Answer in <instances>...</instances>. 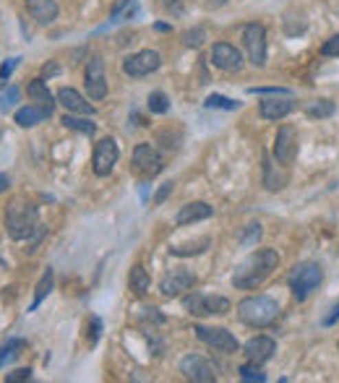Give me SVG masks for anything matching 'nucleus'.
Masks as SVG:
<instances>
[{
    "instance_id": "24",
    "label": "nucleus",
    "mask_w": 339,
    "mask_h": 383,
    "mask_svg": "<svg viewBox=\"0 0 339 383\" xmlns=\"http://www.w3.org/2000/svg\"><path fill=\"white\" fill-rule=\"evenodd\" d=\"M52 285H55V274H52V269H47V272L42 274V279H39L37 292H34V300H32V305H29V313H34V310L39 308V303H42V300H45L47 295H50Z\"/></svg>"
},
{
    "instance_id": "42",
    "label": "nucleus",
    "mask_w": 339,
    "mask_h": 383,
    "mask_svg": "<svg viewBox=\"0 0 339 383\" xmlns=\"http://www.w3.org/2000/svg\"><path fill=\"white\" fill-rule=\"evenodd\" d=\"M32 378V371L29 368H19V371H13L6 375V383H19V381H29Z\"/></svg>"
},
{
    "instance_id": "3",
    "label": "nucleus",
    "mask_w": 339,
    "mask_h": 383,
    "mask_svg": "<svg viewBox=\"0 0 339 383\" xmlns=\"http://www.w3.org/2000/svg\"><path fill=\"white\" fill-rule=\"evenodd\" d=\"M279 316V303L272 300L269 295H248L245 300H240L238 305V318L245 326H253V329H264V326H272Z\"/></svg>"
},
{
    "instance_id": "12",
    "label": "nucleus",
    "mask_w": 339,
    "mask_h": 383,
    "mask_svg": "<svg viewBox=\"0 0 339 383\" xmlns=\"http://www.w3.org/2000/svg\"><path fill=\"white\" fill-rule=\"evenodd\" d=\"M180 373L188 378V381L196 383H212L217 381V373H214V365L201 355H186L180 360Z\"/></svg>"
},
{
    "instance_id": "31",
    "label": "nucleus",
    "mask_w": 339,
    "mask_h": 383,
    "mask_svg": "<svg viewBox=\"0 0 339 383\" xmlns=\"http://www.w3.org/2000/svg\"><path fill=\"white\" fill-rule=\"evenodd\" d=\"M133 13H136V0H118L110 16H113V21H126Z\"/></svg>"
},
{
    "instance_id": "7",
    "label": "nucleus",
    "mask_w": 339,
    "mask_h": 383,
    "mask_svg": "<svg viewBox=\"0 0 339 383\" xmlns=\"http://www.w3.org/2000/svg\"><path fill=\"white\" fill-rule=\"evenodd\" d=\"M196 331V336L201 339L206 347H212V349H217V352H225V355H235L240 349L238 339L230 334L227 329H222V326H196L193 329Z\"/></svg>"
},
{
    "instance_id": "32",
    "label": "nucleus",
    "mask_w": 339,
    "mask_h": 383,
    "mask_svg": "<svg viewBox=\"0 0 339 383\" xmlns=\"http://www.w3.org/2000/svg\"><path fill=\"white\" fill-rule=\"evenodd\" d=\"M19 349H24V339H8L6 344L0 347V368H3L6 362H11V360L19 355Z\"/></svg>"
},
{
    "instance_id": "6",
    "label": "nucleus",
    "mask_w": 339,
    "mask_h": 383,
    "mask_svg": "<svg viewBox=\"0 0 339 383\" xmlns=\"http://www.w3.org/2000/svg\"><path fill=\"white\" fill-rule=\"evenodd\" d=\"M118 157H120V149H118L115 138H102V141H97L94 144V154H91V170H94V175L107 177L115 170Z\"/></svg>"
},
{
    "instance_id": "4",
    "label": "nucleus",
    "mask_w": 339,
    "mask_h": 383,
    "mask_svg": "<svg viewBox=\"0 0 339 383\" xmlns=\"http://www.w3.org/2000/svg\"><path fill=\"white\" fill-rule=\"evenodd\" d=\"M324 282V269L314 263V261H305V263H298L287 276V285L292 289V297L295 300H305L314 289H318V285Z\"/></svg>"
},
{
    "instance_id": "9",
    "label": "nucleus",
    "mask_w": 339,
    "mask_h": 383,
    "mask_svg": "<svg viewBox=\"0 0 339 383\" xmlns=\"http://www.w3.org/2000/svg\"><path fill=\"white\" fill-rule=\"evenodd\" d=\"M160 65H162L160 52L141 50V52H133V55H128L126 61H123V74L131 76V78H144V76L154 74Z\"/></svg>"
},
{
    "instance_id": "13",
    "label": "nucleus",
    "mask_w": 339,
    "mask_h": 383,
    "mask_svg": "<svg viewBox=\"0 0 339 383\" xmlns=\"http://www.w3.org/2000/svg\"><path fill=\"white\" fill-rule=\"evenodd\" d=\"M84 84L91 99H105L107 97V76H105V61L100 55H94L87 65V74H84Z\"/></svg>"
},
{
    "instance_id": "5",
    "label": "nucleus",
    "mask_w": 339,
    "mask_h": 383,
    "mask_svg": "<svg viewBox=\"0 0 339 383\" xmlns=\"http://www.w3.org/2000/svg\"><path fill=\"white\" fill-rule=\"evenodd\" d=\"M183 305L190 316H225L232 310L230 300L222 295H201V292H193V295L183 297Z\"/></svg>"
},
{
    "instance_id": "23",
    "label": "nucleus",
    "mask_w": 339,
    "mask_h": 383,
    "mask_svg": "<svg viewBox=\"0 0 339 383\" xmlns=\"http://www.w3.org/2000/svg\"><path fill=\"white\" fill-rule=\"evenodd\" d=\"M128 287H131V292L133 295H146V289H149V274L144 266H133L131 274H128Z\"/></svg>"
},
{
    "instance_id": "34",
    "label": "nucleus",
    "mask_w": 339,
    "mask_h": 383,
    "mask_svg": "<svg viewBox=\"0 0 339 383\" xmlns=\"http://www.w3.org/2000/svg\"><path fill=\"white\" fill-rule=\"evenodd\" d=\"M238 373H240V378H243V381H259V383L266 381V375H264V371H261V365H256V362L243 365Z\"/></svg>"
},
{
    "instance_id": "33",
    "label": "nucleus",
    "mask_w": 339,
    "mask_h": 383,
    "mask_svg": "<svg viewBox=\"0 0 339 383\" xmlns=\"http://www.w3.org/2000/svg\"><path fill=\"white\" fill-rule=\"evenodd\" d=\"M206 107L209 110H238L240 102L230 97H222V94H212V97H206Z\"/></svg>"
},
{
    "instance_id": "46",
    "label": "nucleus",
    "mask_w": 339,
    "mask_h": 383,
    "mask_svg": "<svg viewBox=\"0 0 339 383\" xmlns=\"http://www.w3.org/2000/svg\"><path fill=\"white\" fill-rule=\"evenodd\" d=\"M337 318H339V305H337L334 310H331V313H329L327 318H324V326H331V323L337 321Z\"/></svg>"
},
{
    "instance_id": "44",
    "label": "nucleus",
    "mask_w": 339,
    "mask_h": 383,
    "mask_svg": "<svg viewBox=\"0 0 339 383\" xmlns=\"http://www.w3.org/2000/svg\"><path fill=\"white\" fill-rule=\"evenodd\" d=\"M100 331H102L100 318H91V336H89V342H91V344H94V342L100 339Z\"/></svg>"
},
{
    "instance_id": "30",
    "label": "nucleus",
    "mask_w": 339,
    "mask_h": 383,
    "mask_svg": "<svg viewBox=\"0 0 339 383\" xmlns=\"http://www.w3.org/2000/svg\"><path fill=\"white\" fill-rule=\"evenodd\" d=\"M146 107H149L151 115H164V112L170 110V99H167V94H162V91H151Z\"/></svg>"
},
{
    "instance_id": "37",
    "label": "nucleus",
    "mask_w": 339,
    "mask_h": 383,
    "mask_svg": "<svg viewBox=\"0 0 339 383\" xmlns=\"http://www.w3.org/2000/svg\"><path fill=\"white\" fill-rule=\"evenodd\" d=\"M141 321L151 323V326H160V323H164V316L157 308H141Z\"/></svg>"
},
{
    "instance_id": "15",
    "label": "nucleus",
    "mask_w": 339,
    "mask_h": 383,
    "mask_svg": "<svg viewBox=\"0 0 339 383\" xmlns=\"http://www.w3.org/2000/svg\"><path fill=\"white\" fill-rule=\"evenodd\" d=\"M196 285V274L188 272V269H173V272H167L162 276V282H160V292L164 297H177L183 295L186 289Z\"/></svg>"
},
{
    "instance_id": "35",
    "label": "nucleus",
    "mask_w": 339,
    "mask_h": 383,
    "mask_svg": "<svg viewBox=\"0 0 339 383\" xmlns=\"http://www.w3.org/2000/svg\"><path fill=\"white\" fill-rule=\"evenodd\" d=\"M259 237H261V224L253 222V224H248V227H245V232L240 235V243H243V245H253Z\"/></svg>"
},
{
    "instance_id": "10",
    "label": "nucleus",
    "mask_w": 339,
    "mask_h": 383,
    "mask_svg": "<svg viewBox=\"0 0 339 383\" xmlns=\"http://www.w3.org/2000/svg\"><path fill=\"white\" fill-rule=\"evenodd\" d=\"M298 157V131L295 125L285 123L279 131H276L274 138V160L282 164V167H289Z\"/></svg>"
},
{
    "instance_id": "41",
    "label": "nucleus",
    "mask_w": 339,
    "mask_h": 383,
    "mask_svg": "<svg viewBox=\"0 0 339 383\" xmlns=\"http://www.w3.org/2000/svg\"><path fill=\"white\" fill-rule=\"evenodd\" d=\"M173 190H175V183H164V186L160 188L157 193H154V198H151V204H154V206H160V204H164V201H167V196H170Z\"/></svg>"
},
{
    "instance_id": "48",
    "label": "nucleus",
    "mask_w": 339,
    "mask_h": 383,
    "mask_svg": "<svg viewBox=\"0 0 339 383\" xmlns=\"http://www.w3.org/2000/svg\"><path fill=\"white\" fill-rule=\"evenodd\" d=\"M0 269H3V261H0Z\"/></svg>"
},
{
    "instance_id": "40",
    "label": "nucleus",
    "mask_w": 339,
    "mask_h": 383,
    "mask_svg": "<svg viewBox=\"0 0 339 383\" xmlns=\"http://www.w3.org/2000/svg\"><path fill=\"white\" fill-rule=\"evenodd\" d=\"M248 94H266V97H274V94H289V89L282 87H251Z\"/></svg>"
},
{
    "instance_id": "20",
    "label": "nucleus",
    "mask_w": 339,
    "mask_h": 383,
    "mask_svg": "<svg viewBox=\"0 0 339 383\" xmlns=\"http://www.w3.org/2000/svg\"><path fill=\"white\" fill-rule=\"evenodd\" d=\"M55 99H58V105H63L65 112H78V115H94V107H91L87 99L81 97V94H78L76 89H71V87L58 89Z\"/></svg>"
},
{
    "instance_id": "27",
    "label": "nucleus",
    "mask_w": 339,
    "mask_h": 383,
    "mask_svg": "<svg viewBox=\"0 0 339 383\" xmlns=\"http://www.w3.org/2000/svg\"><path fill=\"white\" fill-rule=\"evenodd\" d=\"M63 125L65 128H74V131L84 133V136H94V133H97V125L91 123L89 118H74L71 112H65L63 115Z\"/></svg>"
},
{
    "instance_id": "39",
    "label": "nucleus",
    "mask_w": 339,
    "mask_h": 383,
    "mask_svg": "<svg viewBox=\"0 0 339 383\" xmlns=\"http://www.w3.org/2000/svg\"><path fill=\"white\" fill-rule=\"evenodd\" d=\"M183 37H186V45H188V47H201L206 34H204V29H190V32H186Z\"/></svg>"
},
{
    "instance_id": "28",
    "label": "nucleus",
    "mask_w": 339,
    "mask_h": 383,
    "mask_svg": "<svg viewBox=\"0 0 339 383\" xmlns=\"http://www.w3.org/2000/svg\"><path fill=\"white\" fill-rule=\"evenodd\" d=\"M209 237H201V240H196V243H186V245H173L170 248V256H180V259H186V256H196V253H204L206 248H209Z\"/></svg>"
},
{
    "instance_id": "1",
    "label": "nucleus",
    "mask_w": 339,
    "mask_h": 383,
    "mask_svg": "<svg viewBox=\"0 0 339 383\" xmlns=\"http://www.w3.org/2000/svg\"><path fill=\"white\" fill-rule=\"evenodd\" d=\"M276 266H279L276 250L261 248V250L251 253V256L235 269V274H232V285L238 287V289H256L266 276H272V272H274Z\"/></svg>"
},
{
    "instance_id": "36",
    "label": "nucleus",
    "mask_w": 339,
    "mask_h": 383,
    "mask_svg": "<svg viewBox=\"0 0 339 383\" xmlns=\"http://www.w3.org/2000/svg\"><path fill=\"white\" fill-rule=\"evenodd\" d=\"M16 99H19V89L16 87L3 89V91H0V110H8Z\"/></svg>"
},
{
    "instance_id": "29",
    "label": "nucleus",
    "mask_w": 339,
    "mask_h": 383,
    "mask_svg": "<svg viewBox=\"0 0 339 383\" xmlns=\"http://www.w3.org/2000/svg\"><path fill=\"white\" fill-rule=\"evenodd\" d=\"M305 112L311 118H331L334 115V105L329 99H316V102H308L305 105Z\"/></svg>"
},
{
    "instance_id": "25",
    "label": "nucleus",
    "mask_w": 339,
    "mask_h": 383,
    "mask_svg": "<svg viewBox=\"0 0 339 383\" xmlns=\"http://www.w3.org/2000/svg\"><path fill=\"white\" fill-rule=\"evenodd\" d=\"M282 26H285V34H289V37H298V34H303V32L308 29V21H305V16H303V13L287 11L285 13V19H282Z\"/></svg>"
},
{
    "instance_id": "19",
    "label": "nucleus",
    "mask_w": 339,
    "mask_h": 383,
    "mask_svg": "<svg viewBox=\"0 0 339 383\" xmlns=\"http://www.w3.org/2000/svg\"><path fill=\"white\" fill-rule=\"evenodd\" d=\"M214 214V209L206 204V201H190L186 206H180L175 217V224L177 227H186V224H193V222H201V219H209Z\"/></svg>"
},
{
    "instance_id": "14",
    "label": "nucleus",
    "mask_w": 339,
    "mask_h": 383,
    "mask_svg": "<svg viewBox=\"0 0 339 383\" xmlns=\"http://www.w3.org/2000/svg\"><path fill=\"white\" fill-rule=\"evenodd\" d=\"M212 63L214 68H219V71H225V74H238L240 68H243V55H240V50L235 45H230V42H217L212 47Z\"/></svg>"
},
{
    "instance_id": "47",
    "label": "nucleus",
    "mask_w": 339,
    "mask_h": 383,
    "mask_svg": "<svg viewBox=\"0 0 339 383\" xmlns=\"http://www.w3.org/2000/svg\"><path fill=\"white\" fill-rule=\"evenodd\" d=\"M8 188V177L6 175H0V190H6Z\"/></svg>"
},
{
    "instance_id": "2",
    "label": "nucleus",
    "mask_w": 339,
    "mask_h": 383,
    "mask_svg": "<svg viewBox=\"0 0 339 383\" xmlns=\"http://www.w3.org/2000/svg\"><path fill=\"white\" fill-rule=\"evenodd\" d=\"M39 227V211L24 198H13L6 209V230L13 240H29Z\"/></svg>"
},
{
    "instance_id": "38",
    "label": "nucleus",
    "mask_w": 339,
    "mask_h": 383,
    "mask_svg": "<svg viewBox=\"0 0 339 383\" xmlns=\"http://www.w3.org/2000/svg\"><path fill=\"white\" fill-rule=\"evenodd\" d=\"M321 55H324V58H337L339 55V34L329 37L327 42L321 45Z\"/></svg>"
},
{
    "instance_id": "21",
    "label": "nucleus",
    "mask_w": 339,
    "mask_h": 383,
    "mask_svg": "<svg viewBox=\"0 0 339 383\" xmlns=\"http://www.w3.org/2000/svg\"><path fill=\"white\" fill-rule=\"evenodd\" d=\"M26 8L37 24H52L58 19V3L55 0H26Z\"/></svg>"
},
{
    "instance_id": "16",
    "label": "nucleus",
    "mask_w": 339,
    "mask_h": 383,
    "mask_svg": "<svg viewBox=\"0 0 339 383\" xmlns=\"http://www.w3.org/2000/svg\"><path fill=\"white\" fill-rule=\"evenodd\" d=\"M295 105L298 102L289 97V94H274V97L264 99L259 105V112H261L264 120H282V118H287L289 112L295 110Z\"/></svg>"
},
{
    "instance_id": "45",
    "label": "nucleus",
    "mask_w": 339,
    "mask_h": 383,
    "mask_svg": "<svg viewBox=\"0 0 339 383\" xmlns=\"http://www.w3.org/2000/svg\"><path fill=\"white\" fill-rule=\"evenodd\" d=\"M162 6H164V8H167V11L180 13V0H162Z\"/></svg>"
},
{
    "instance_id": "22",
    "label": "nucleus",
    "mask_w": 339,
    "mask_h": 383,
    "mask_svg": "<svg viewBox=\"0 0 339 383\" xmlns=\"http://www.w3.org/2000/svg\"><path fill=\"white\" fill-rule=\"evenodd\" d=\"M264 186L269 188L272 193H274V190H282V188L287 186V175L276 167L272 157H264Z\"/></svg>"
},
{
    "instance_id": "18",
    "label": "nucleus",
    "mask_w": 339,
    "mask_h": 383,
    "mask_svg": "<svg viewBox=\"0 0 339 383\" xmlns=\"http://www.w3.org/2000/svg\"><path fill=\"white\" fill-rule=\"evenodd\" d=\"M52 112H55V105H39V102H32V105H26L21 110H16V123L21 125V128H34V125L45 123L47 118H50Z\"/></svg>"
},
{
    "instance_id": "43",
    "label": "nucleus",
    "mask_w": 339,
    "mask_h": 383,
    "mask_svg": "<svg viewBox=\"0 0 339 383\" xmlns=\"http://www.w3.org/2000/svg\"><path fill=\"white\" fill-rule=\"evenodd\" d=\"M16 65H19V58H11V61H6V63H3V65H0V78H3V81H8Z\"/></svg>"
},
{
    "instance_id": "26",
    "label": "nucleus",
    "mask_w": 339,
    "mask_h": 383,
    "mask_svg": "<svg viewBox=\"0 0 339 383\" xmlns=\"http://www.w3.org/2000/svg\"><path fill=\"white\" fill-rule=\"evenodd\" d=\"M26 94L32 97V102H39V105H55L52 94L47 91V84L42 78H34L29 87H26Z\"/></svg>"
},
{
    "instance_id": "17",
    "label": "nucleus",
    "mask_w": 339,
    "mask_h": 383,
    "mask_svg": "<svg viewBox=\"0 0 339 383\" xmlns=\"http://www.w3.org/2000/svg\"><path fill=\"white\" fill-rule=\"evenodd\" d=\"M243 352H245L248 362L264 365V362H269V360H272V355L276 352V342L272 339V336H253V339H248V342H245Z\"/></svg>"
},
{
    "instance_id": "49",
    "label": "nucleus",
    "mask_w": 339,
    "mask_h": 383,
    "mask_svg": "<svg viewBox=\"0 0 339 383\" xmlns=\"http://www.w3.org/2000/svg\"><path fill=\"white\" fill-rule=\"evenodd\" d=\"M337 347H339V344H337Z\"/></svg>"
},
{
    "instance_id": "8",
    "label": "nucleus",
    "mask_w": 339,
    "mask_h": 383,
    "mask_svg": "<svg viewBox=\"0 0 339 383\" xmlns=\"http://www.w3.org/2000/svg\"><path fill=\"white\" fill-rule=\"evenodd\" d=\"M243 45L248 50V61L256 68L266 65V29L261 24H245L243 26Z\"/></svg>"
},
{
    "instance_id": "11",
    "label": "nucleus",
    "mask_w": 339,
    "mask_h": 383,
    "mask_svg": "<svg viewBox=\"0 0 339 383\" xmlns=\"http://www.w3.org/2000/svg\"><path fill=\"white\" fill-rule=\"evenodd\" d=\"M164 167L160 151L151 146V144H138L133 149V173L141 175V177H154L160 175Z\"/></svg>"
}]
</instances>
